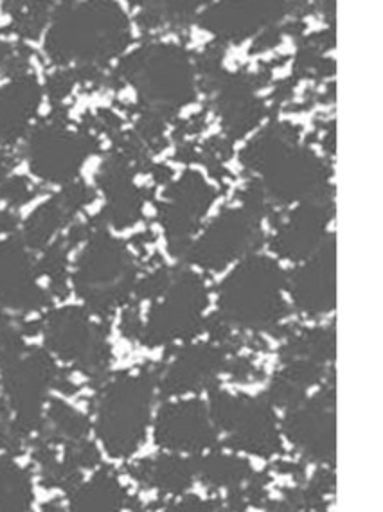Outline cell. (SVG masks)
Here are the masks:
<instances>
[{"instance_id":"836d02e7","label":"cell","mask_w":383,"mask_h":512,"mask_svg":"<svg viewBox=\"0 0 383 512\" xmlns=\"http://www.w3.org/2000/svg\"><path fill=\"white\" fill-rule=\"evenodd\" d=\"M35 195L36 187L26 177H8L0 184V200L11 207L27 204Z\"/></svg>"},{"instance_id":"8992f818","label":"cell","mask_w":383,"mask_h":512,"mask_svg":"<svg viewBox=\"0 0 383 512\" xmlns=\"http://www.w3.org/2000/svg\"><path fill=\"white\" fill-rule=\"evenodd\" d=\"M72 284L92 315L107 318L132 299L137 266L123 241L112 238L105 227L90 232L76 259Z\"/></svg>"},{"instance_id":"cb8c5ba5","label":"cell","mask_w":383,"mask_h":512,"mask_svg":"<svg viewBox=\"0 0 383 512\" xmlns=\"http://www.w3.org/2000/svg\"><path fill=\"white\" fill-rule=\"evenodd\" d=\"M130 471L139 482L173 496L184 495L196 478L193 457L184 459L179 453L141 460Z\"/></svg>"},{"instance_id":"f546056e","label":"cell","mask_w":383,"mask_h":512,"mask_svg":"<svg viewBox=\"0 0 383 512\" xmlns=\"http://www.w3.org/2000/svg\"><path fill=\"white\" fill-rule=\"evenodd\" d=\"M47 430H51L54 441L80 442L87 439L90 432L89 417L81 414L76 408L67 405L62 399H51L47 405Z\"/></svg>"},{"instance_id":"74e56055","label":"cell","mask_w":383,"mask_h":512,"mask_svg":"<svg viewBox=\"0 0 383 512\" xmlns=\"http://www.w3.org/2000/svg\"><path fill=\"white\" fill-rule=\"evenodd\" d=\"M225 372H229L234 380L249 381L254 378L256 367L245 358H234V360H227Z\"/></svg>"},{"instance_id":"83f0119b","label":"cell","mask_w":383,"mask_h":512,"mask_svg":"<svg viewBox=\"0 0 383 512\" xmlns=\"http://www.w3.org/2000/svg\"><path fill=\"white\" fill-rule=\"evenodd\" d=\"M308 358L313 362H333L335 358V329L331 327H315L301 333H292L281 347V360Z\"/></svg>"},{"instance_id":"7a4b0ae2","label":"cell","mask_w":383,"mask_h":512,"mask_svg":"<svg viewBox=\"0 0 383 512\" xmlns=\"http://www.w3.org/2000/svg\"><path fill=\"white\" fill-rule=\"evenodd\" d=\"M130 40V22L116 2H62L54 4L44 51L60 69L101 72Z\"/></svg>"},{"instance_id":"d6986e66","label":"cell","mask_w":383,"mask_h":512,"mask_svg":"<svg viewBox=\"0 0 383 512\" xmlns=\"http://www.w3.org/2000/svg\"><path fill=\"white\" fill-rule=\"evenodd\" d=\"M229 349L218 344H186L159 371L157 389L161 398H175L196 390L213 389L225 372Z\"/></svg>"},{"instance_id":"d4e9b609","label":"cell","mask_w":383,"mask_h":512,"mask_svg":"<svg viewBox=\"0 0 383 512\" xmlns=\"http://www.w3.org/2000/svg\"><path fill=\"white\" fill-rule=\"evenodd\" d=\"M76 212L63 202L60 193L49 198L47 202L38 205L35 211L27 216L22 225V232L18 234L29 250H44L53 243L58 232L71 223Z\"/></svg>"},{"instance_id":"ffe728a7","label":"cell","mask_w":383,"mask_h":512,"mask_svg":"<svg viewBox=\"0 0 383 512\" xmlns=\"http://www.w3.org/2000/svg\"><path fill=\"white\" fill-rule=\"evenodd\" d=\"M335 236H328L312 257L303 261L294 272L286 274V290L295 308L308 317H321L335 309Z\"/></svg>"},{"instance_id":"277c9868","label":"cell","mask_w":383,"mask_h":512,"mask_svg":"<svg viewBox=\"0 0 383 512\" xmlns=\"http://www.w3.org/2000/svg\"><path fill=\"white\" fill-rule=\"evenodd\" d=\"M286 274L272 257H243L218 288V315L231 326L274 331L288 313Z\"/></svg>"},{"instance_id":"4316f807","label":"cell","mask_w":383,"mask_h":512,"mask_svg":"<svg viewBox=\"0 0 383 512\" xmlns=\"http://www.w3.org/2000/svg\"><path fill=\"white\" fill-rule=\"evenodd\" d=\"M196 477L207 486L238 489L254 475L249 460L238 459L236 455H225L222 451L209 450L207 455H193Z\"/></svg>"},{"instance_id":"5bb4252c","label":"cell","mask_w":383,"mask_h":512,"mask_svg":"<svg viewBox=\"0 0 383 512\" xmlns=\"http://www.w3.org/2000/svg\"><path fill=\"white\" fill-rule=\"evenodd\" d=\"M268 78V72L231 74L223 71L213 80L198 83L205 94L213 99L214 110L222 117L223 130L229 141L243 139L263 121L267 105L258 98L256 92Z\"/></svg>"},{"instance_id":"5b68a950","label":"cell","mask_w":383,"mask_h":512,"mask_svg":"<svg viewBox=\"0 0 383 512\" xmlns=\"http://www.w3.org/2000/svg\"><path fill=\"white\" fill-rule=\"evenodd\" d=\"M159 369L125 372L99 390L94 405L98 441L112 459H130L152 423Z\"/></svg>"},{"instance_id":"603a6c76","label":"cell","mask_w":383,"mask_h":512,"mask_svg":"<svg viewBox=\"0 0 383 512\" xmlns=\"http://www.w3.org/2000/svg\"><path fill=\"white\" fill-rule=\"evenodd\" d=\"M42 85L33 74L11 78L0 85V148L15 146L33 130L40 103Z\"/></svg>"},{"instance_id":"52a82bcc","label":"cell","mask_w":383,"mask_h":512,"mask_svg":"<svg viewBox=\"0 0 383 512\" xmlns=\"http://www.w3.org/2000/svg\"><path fill=\"white\" fill-rule=\"evenodd\" d=\"M209 415L218 433H225L223 446L263 459L283 451V439L274 407L265 398L234 396L218 387L209 389Z\"/></svg>"},{"instance_id":"e0dca14e","label":"cell","mask_w":383,"mask_h":512,"mask_svg":"<svg viewBox=\"0 0 383 512\" xmlns=\"http://www.w3.org/2000/svg\"><path fill=\"white\" fill-rule=\"evenodd\" d=\"M153 437L159 448L170 453L200 455L218 446V430L200 399L166 403L155 419Z\"/></svg>"},{"instance_id":"4fadbf2b","label":"cell","mask_w":383,"mask_h":512,"mask_svg":"<svg viewBox=\"0 0 383 512\" xmlns=\"http://www.w3.org/2000/svg\"><path fill=\"white\" fill-rule=\"evenodd\" d=\"M216 195V189L195 169H188L182 177L168 184L164 200L157 204V214L166 232L171 256L184 257Z\"/></svg>"},{"instance_id":"6da1fadb","label":"cell","mask_w":383,"mask_h":512,"mask_svg":"<svg viewBox=\"0 0 383 512\" xmlns=\"http://www.w3.org/2000/svg\"><path fill=\"white\" fill-rule=\"evenodd\" d=\"M240 162L258 180L270 205L331 200L326 162L299 142L292 124H268L243 148Z\"/></svg>"},{"instance_id":"9a60e30c","label":"cell","mask_w":383,"mask_h":512,"mask_svg":"<svg viewBox=\"0 0 383 512\" xmlns=\"http://www.w3.org/2000/svg\"><path fill=\"white\" fill-rule=\"evenodd\" d=\"M288 441L303 451L306 459L335 464V389H322L317 396L286 410L279 423Z\"/></svg>"},{"instance_id":"1f68e13d","label":"cell","mask_w":383,"mask_h":512,"mask_svg":"<svg viewBox=\"0 0 383 512\" xmlns=\"http://www.w3.org/2000/svg\"><path fill=\"white\" fill-rule=\"evenodd\" d=\"M67 254L69 245L65 243V239H54L49 247L42 250L40 261H36L38 275H47V279L51 281V290L58 297H63L67 293Z\"/></svg>"},{"instance_id":"484cf974","label":"cell","mask_w":383,"mask_h":512,"mask_svg":"<svg viewBox=\"0 0 383 512\" xmlns=\"http://www.w3.org/2000/svg\"><path fill=\"white\" fill-rule=\"evenodd\" d=\"M128 500L125 487L121 486L114 471L101 468L87 484H80L71 491V509L74 511H114L123 509Z\"/></svg>"},{"instance_id":"9c48e42d","label":"cell","mask_w":383,"mask_h":512,"mask_svg":"<svg viewBox=\"0 0 383 512\" xmlns=\"http://www.w3.org/2000/svg\"><path fill=\"white\" fill-rule=\"evenodd\" d=\"M98 148L89 130H71L63 115L54 114L29 132L24 153L27 168L40 182L63 187L78 180L83 164Z\"/></svg>"},{"instance_id":"8d00e7d4","label":"cell","mask_w":383,"mask_h":512,"mask_svg":"<svg viewBox=\"0 0 383 512\" xmlns=\"http://www.w3.org/2000/svg\"><path fill=\"white\" fill-rule=\"evenodd\" d=\"M121 331L123 335L132 338V340H139L141 333H143V322L139 317V309L137 306H128L123 313V322H121Z\"/></svg>"},{"instance_id":"8fae6325","label":"cell","mask_w":383,"mask_h":512,"mask_svg":"<svg viewBox=\"0 0 383 512\" xmlns=\"http://www.w3.org/2000/svg\"><path fill=\"white\" fill-rule=\"evenodd\" d=\"M45 349L62 362L96 378L110 365L108 329L98 324L87 308L67 306L42 320Z\"/></svg>"},{"instance_id":"ac0fdd59","label":"cell","mask_w":383,"mask_h":512,"mask_svg":"<svg viewBox=\"0 0 383 512\" xmlns=\"http://www.w3.org/2000/svg\"><path fill=\"white\" fill-rule=\"evenodd\" d=\"M297 8L294 2H216L207 4L196 22L209 31L218 44H240L250 36H258Z\"/></svg>"},{"instance_id":"4dcf8cb0","label":"cell","mask_w":383,"mask_h":512,"mask_svg":"<svg viewBox=\"0 0 383 512\" xmlns=\"http://www.w3.org/2000/svg\"><path fill=\"white\" fill-rule=\"evenodd\" d=\"M4 8L9 11L13 33L36 40L51 22L54 2H8Z\"/></svg>"},{"instance_id":"e575fe53","label":"cell","mask_w":383,"mask_h":512,"mask_svg":"<svg viewBox=\"0 0 383 512\" xmlns=\"http://www.w3.org/2000/svg\"><path fill=\"white\" fill-rule=\"evenodd\" d=\"M78 83L74 72L69 69H60V71L53 72L47 81H45V90L49 94V98L54 99L56 103H62L63 99L71 96L74 85Z\"/></svg>"},{"instance_id":"60d3db41","label":"cell","mask_w":383,"mask_h":512,"mask_svg":"<svg viewBox=\"0 0 383 512\" xmlns=\"http://www.w3.org/2000/svg\"><path fill=\"white\" fill-rule=\"evenodd\" d=\"M17 51V47L13 44H9V42H2L0 40V74L4 72L6 69V65H8L9 60H11V56L15 54Z\"/></svg>"},{"instance_id":"44dd1931","label":"cell","mask_w":383,"mask_h":512,"mask_svg":"<svg viewBox=\"0 0 383 512\" xmlns=\"http://www.w3.org/2000/svg\"><path fill=\"white\" fill-rule=\"evenodd\" d=\"M333 218V202H304L286 216L272 239L277 256L303 263L328 239L326 227Z\"/></svg>"},{"instance_id":"ab89813d","label":"cell","mask_w":383,"mask_h":512,"mask_svg":"<svg viewBox=\"0 0 383 512\" xmlns=\"http://www.w3.org/2000/svg\"><path fill=\"white\" fill-rule=\"evenodd\" d=\"M18 229V218L9 211H0V236H8Z\"/></svg>"},{"instance_id":"f35d334b","label":"cell","mask_w":383,"mask_h":512,"mask_svg":"<svg viewBox=\"0 0 383 512\" xmlns=\"http://www.w3.org/2000/svg\"><path fill=\"white\" fill-rule=\"evenodd\" d=\"M205 126V114L195 115V117H191L189 121H184V123L180 124L179 132L182 135H195V133L202 132Z\"/></svg>"},{"instance_id":"30bf717a","label":"cell","mask_w":383,"mask_h":512,"mask_svg":"<svg viewBox=\"0 0 383 512\" xmlns=\"http://www.w3.org/2000/svg\"><path fill=\"white\" fill-rule=\"evenodd\" d=\"M58 376L53 354L38 347H26L17 358L0 365L4 399L9 412L15 415L13 424L22 437L44 426L45 401Z\"/></svg>"},{"instance_id":"d6a6232c","label":"cell","mask_w":383,"mask_h":512,"mask_svg":"<svg viewBox=\"0 0 383 512\" xmlns=\"http://www.w3.org/2000/svg\"><path fill=\"white\" fill-rule=\"evenodd\" d=\"M173 274H175V268H166V266L153 270L152 274L137 281L134 290L135 297L137 299H152V301L159 299L162 293L168 290Z\"/></svg>"},{"instance_id":"ee69618b","label":"cell","mask_w":383,"mask_h":512,"mask_svg":"<svg viewBox=\"0 0 383 512\" xmlns=\"http://www.w3.org/2000/svg\"><path fill=\"white\" fill-rule=\"evenodd\" d=\"M324 150L335 153V128H333V123H331V128L326 133V137H324Z\"/></svg>"},{"instance_id":"ba28073f","label":"cell","mask_w":383,"mask_h":512,"mask_svg":"<svg viewBox=\"0 0 383 512\" xmlns=\"http://www.w3.org/2000/svg\"><path fill=\"white\" fill-rule=\"evenodd\" d=\"M207 306L204 279L189 268L175 270L168 290L153 301L139 342L146 347L189 344L204 329Z\"/></svg>"},{"instance_id":"2e32d148","label":"cell","mask_w":383,"mask_h":512,"mask_svg":"<svg viewBox=\"0 0 383 512\" xmlns=\"http://www.w3.org/2000/svg\"><path fill=\"white\" fill-rule=\"evenodd\" d=\"M51 304L49 293L38 286L35 257L18 234L0 238V309L27 315Z\"/></svg>"},{"instance_id":"7bdbcfd3","label":"cell","mask_w":383,"mask_h":512,"mask_svg":"<svg viewBox=\"0 0 383 512\" xmlns=\"http://www.w3.org/2000/svg\"><path fill=\"white\" fill-rule=\"evenodd\" d=\"M152 173L155 175V180L161 184H170L173 173L170 168L166 166H152Z\"/></svg>"},{"instance_id":"b9f144b4","label":"cell","mask_w":383,"mask_h":512,"mask_svg":"<svg viewBox=\"0 0 383 512\" xmlns=\"http://www.w3.org/2000/svg\"><path fill=\"white\" fill-rule=\"evenodd\" d=\"M11 168H13V160L6 151L0 150V184L9 177Z\"/></svg>"},{"instance_id":"d590c367","label":"cell","mask_w":383,"mask_h":512,"mask_svg":"<svg viewBox=\"0 0 383 512\" xmlns=\"http://www.w3.org/2000/svg\"><path fill=\"white\" fill-rule=\"evenodd\" d=\"M283 33H285V27L279 26L268 27L265 31H261L256 36V40H254L252 53H263V51H268V49H274L281 42Z\"/></svg>"},{"instance_id":"7c38bea8","label":"cell","mask_w":383,"mask_h":512,"mask_svg":"<svg viewBox=\"0 0 383 512\" xmlns=\"http://www.w3.org/2000/svg\"><path fill=\"white\" fill-rule=\"evenodd\" d=\"M261 216L245 207H234L216 216L207 229L193 239L184 261L207 272H222L227 266L250 256L265 241Z\"/></svg>"},{"instance_id":"f1b7e54d","label":"cell","mask_w":383,"mask_h":512,"mask_svg":"<svg viewBox=\"0 0 383 512\" xmlns=\"http://www.w3.org/2000/svg\"><path fill=\"white\" fill-rule=\"evenodd\" d=\"M33 502L31 478L17 462L0 457V511H27Z\"/></svg>"},{"instance_id":"3957f363","label":"cell","mask_w":383,"mask_h":512,"mask_svg":"<svg viewBox=\"0 0 383 512\" xmlns=\"http://www.w3.org/2000/svg\"><path fill=\"white\" fill-rule=\"evenodd\" d=\"M114 76L134 87L141 112L159 115L164 121H170L196 98L195 60L180 45H141L121 58Z\"/></svg>"},{"instance_id":"7402d4cb","label":"cell","mask_w":383,"mask_h":512,"mask_svg":"<svg viewBox=\"0 0 383 512\" xmlns=\"http://www.w3.org/2000/svg\"><path fill=\"white\" fill-rule=\"evenodd\" d=\"M137 173L128 160L114 151L99 168L96 184L107 198L101 212V220L112 229L134 227L143 218L144 191L137 189L134 175Z\"/></svg>"}]
</instances>
